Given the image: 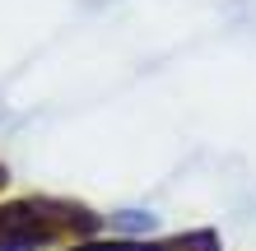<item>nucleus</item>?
<instances>
[{
    "mask_svg": "<svg viewBox=\"0 0 256 251\" xmlns=\"http://www.w3.org/2000/svg\"><path fill=\"white\" fill-rule=\"evenodd\" d=\"M102 228V219L84 205L70 200H14L0 205V251H38L52 247L66 233H80V238H94Z\"/></svg>",
    "mask_w": 256,
    "mask_h": 251,
    "instance_id": "nucleus-1",
    "label": "nucleus"
},
{
    "mask_svg": "<svg viewBox=\"0 0 256 251\" xmlns=\"http://www.w3.org/2000/svg\"><path fill=\"white\" fill-rule=\"evenodd\" d=\"M70 251H158V242H144V238H122V242H84V247H70Z\"/></svg>",
    "mask_w": 256,
    "mask_h": 251,
    "instance_id": "nucleus-4",
    "label": "nucleus"
},
{
    "mask_svg": "<svg viewBox=\"0 0 256 251\" xmlns=\"http://www.w3.org/2000/svg\"><path fill=\"white\" fill-rule=\"evenodd\" d=\"M0 186H5V168H0Z\"/></svg>",
    "mask_w": 256,
    "mask_h": 251,
    "instance_id": "nucleus-5",
    "label": "nucleus"
},
{
    "mask_svg": "<svg viewBox=\"0 0 256 251\" xmlns=\"http://www.w3.org/2000/svg\"><path fill=\"white\" fill-rule=\"evenodd\" d=\"M112 228L126 233V238H144V233L158 228V219L149 214V210H116V214H112Z\"/></svg>",
    "mask_w": 256,
    "mask_h": 251,
    "instance_id": "nucleus-2",
    "label": "nucleus"
},
{
    "mask_svg": "<svg viewBox=\"0 0 256 251\" xmlns=\"http://www.w3.org/2000/svg\"><path fill=\"white\" fill-rule=\"evenodd\" d=\"M158 251H219V233L214 228H200V233H186V238L158 242Z\"/></svg>",
    "mask_w": 256,
    "mask_h": 251,
    "instance_id": "nucleus-3",
    "label": "nucleus"
}]
</instances>
